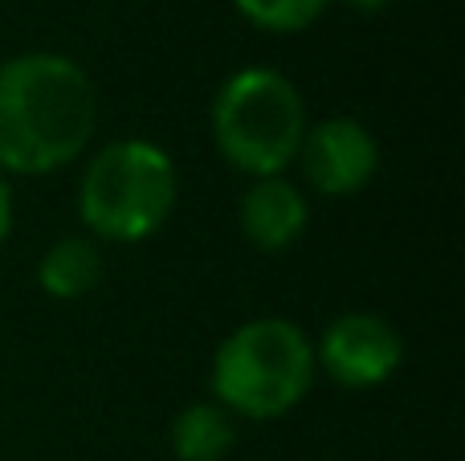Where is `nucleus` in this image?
Here are the masks:
<instances>
[{"instance_id":"obj_1","label":"nucleus","mask_w":465,"mask_h":461,"mask_svg":"<svg viewBox=\"0 0 465 461\" xmlns=\"http://www.w3.org/2000/svg\"><path fill=\"white\" fill-rule=\"evenodd\" d=\"M98 86L70 54L29 49L0 62V176H54L90 147Z\"/></svg>"},{"instance_id":"obj_2","label":"nucleus","mask_w":465,"mask_h":461,"mask_svg":"<svg viewBox=\"0 0 465 461\" xmlns=\"http://www.w3.org/2000/svg\"><path fill=\"white\" fill-rule=\"evenodd\" d=\"M314 376V339L282 315L237 323L213 351L209 392L237 421H278L306 400Z\"/></svg>"},{"instance_id":"obj_3","label":"nucleus","mask_w":465,"mask_h":461,"mask_svg":"<svg viewBox=\"0 0 465 461\" xmlns=\"http://www.w3.org/2000/svg\"><path fill=\"white\" fill-rule=\"evenodd\" d=\"M180 176L172 155L152 139H111L86 160L78 180V217L94 241H152L176 212Z\"/></svg>"},{"instance_id":"obj_4","label":"nucleus","mask_w":465,"mask_h":461,"mask_svg":"<svg viewBox=\"0 0 465 461\" xmlns=\"http://www.w3.org/2000/svg\"><path fill=\"white\" fill-rule=\"evenodd\" d=\"M209 127L221 160L249 180L286 176L311 127L306 98L273 65H241L217 86Z\"/></svg>"},{"instance_id":"obj_5","label":"nucleus","mask_w":465,"mask_h":461,"mask_svg":"<svg viewBox=\"0 0 465 461\" xmlns=\"http://www.w3.org/2000/svg\"><path fill=\"white\" fill-rule=\"evenodd\" d=\"M404 364V339L384 315L347 310L314 339V368L339 388L368 392L388 384Z\"/></svg>"},{"instance_id":"obj_6","label":"nucleus","mask_w":465,"mask_h":461,"mask_svg":"<svg viewBox=\"0 0 465 461\" xmlns=\"http://www.w3.org/2000/svg\"><path fill=\"white\" fill-rule=\"evenodd\" d=\"M294 168L302 172V188L327 201L360 196L380 172V143L368 123L355 114H331L306 127Z\"/></svg>"},{"instance_id":"obj_7","label":"nucleus","mask_w":465,"mask_h":461,"mask_svg":"<svg viewBox=\"0 0 465 461\" xmlns=\"http://www.w3.org/2000/svg\"><path fill=\"white\" fill-rule=\"evenodd\" d=\"M241 237L257 253H282L306 233L311 225V201L306 188L294 184L290 176H262L249 180L237 204Z\"/></svg>"},{"instance_id":"obj_8","label":"nucleus","mask_w":465,"mask_h":461,"mask_svg":"<svg viewBox=\"0 0 465 461\" xmlns=\"http://www.w3.org/2000/svg\"><path fill=\"white\" fill-rule=\"evenodd\" d=\"M103 274H106L103 241H94L90 233L57 237L37 261V286L54 302H78L86 294H94Z\"/></svg>"},{"instance_id":"obj_9","label":"nucleus","mask_w":465,"mask_h":461,"mask_svg":"<svg viewBox=\"0 0 465 461\" xmlns=\"http://www.w3.org/2000/svg\"><path fill=\"white\" fill-rule=\"evenodd\" d=\"M172 454L176 461H225L237 446V417L221 408L217 400H193L172 417Z\"/></svg>"},{"instance_id":"obj_10","label":"nucleus","mask_w":465,"mask_h":461,"mask_svg":"<svg viewBox=\"0 0 465 461\" xmlns=\"http://www.w3.org/2000/svg\"><path fill=\"white\" fill-rule=\"evenodd\" d=\"M331 0H232L249 25L265 33H302L327 13Z\"/></svg>"},{"instance_id":"obj_11","label":"nucleus","mask_w":465,"mask_h":461,"mask_svg":"<svg viewBox=\"0 0 465 461\" xmlns=\"http://www.w3.org/2000/svg\"><path fill=\"white\" fill-rule=\"evenodd\" d=\"M13 221H16V204H13V184L0 176V245L13 237Z\"/></svg>"},{"instance_id":"obj_12","label":"nucleus","mask_w":465,"mask_h":461,"mask_svg":"<svg viewBox=\"0 0 465 461\" xmlns=\"http://www.w3.org/2000/svg\"><path fill=\"white\" fill-rule=\"evenodd\" d=\"M347 8H355V13H380V8H388L392 0H343Z\"/></svg>"}]
</instances>
